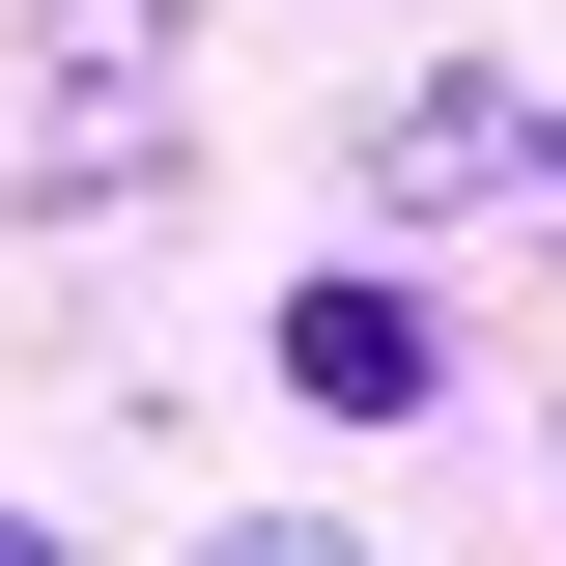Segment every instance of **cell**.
<instances>
[{
    "mask_svg": "<svg viewBox=\"0 0 566 566\" xmlns=\"http://www.w3.org/2000/svg\"><path fill=\"white\" fill-rule=\"evenodd\" d=\"M283 397H312V424H424V397H453L424 255H312V283H283Z\"/></svg>",
    "mask_w": 566,
    "mask_h": 566,
    "instance_id": "obj_1",
    "label": "cell"
},
{
    "mask_svg": "<svg viewBox=\"0 0 566 566\" xmlns=\"http://www.w3.org/2000/svg\"><path fill=\"white\" fill-rule=\"evenodd\" d=\"M510 142H538V85H482V57H424L397 114H368V199H397V227H424V199H510Z\"/></svg>",
    "mask_w": 566,
    "mask_h": 566,
    "instance_id": "obj_2",
    "label": "cell"
},
{
    "mask_svg": "<svg viewBox=\"0 0 566 566\" xmlns=\"http://www.w3.org/2000/svg\"><path fill=\"white\" fill-rule=\"evenodd\" d=\"M170 566H368L340 510H227V538H170Z\"/></svg>",
    "mask_w": 566,
    "mask_h": 566,
    "instance_id": "obj_3",
    "label": "cell"
},
{
    "mask_svg": "<svg viewBox=\"0 0 566 566\" xmlns=\"http://www.w3.org/2000/svg\"><path fill=\"white\" fill-rule=\"evenodd\" d=\"M510 170H538V199H566V114H538V142H510Z\"/></svg>",
    "mask_w": 566,
    "mask_h": 566,
    "instance_id": "obj_4",
    "label": "cell"
},
{
    "mask_svg": "<svg viewBox=\"0 0 566 566\" xmlns=\"http://www.w3.org/2000/svg\"><path fill=\"white\" fill-rule=\"evenodd\" d=\"M0 566H57V538H29V510H0Z\"/></svg>",
    "mask_w": 566,
    "mask_h": 566,
    "instance_id": "obj_5",
    "label": "cell"
}]
</instances>
